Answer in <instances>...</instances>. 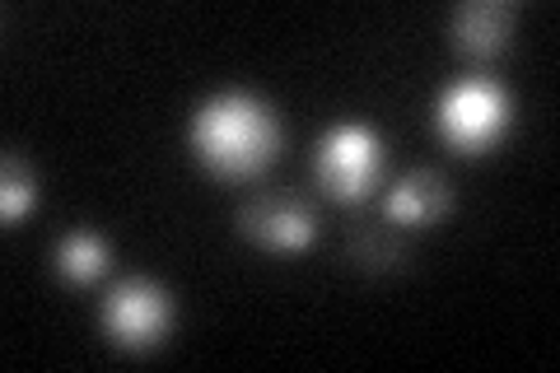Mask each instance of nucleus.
<instances>
[{
  "mask_svg": "<svg viewBox=\"0 0 560 373\" xmlns=\"http://www.w3.org/2000/svg\"><path fill=\"white\" fill-rule=\"evenodd\" d=\"M187 145L220 183H248L280 154V117L248 89H224L191 113Z\"/></svg>",
  "mask_w": 560,
  "mask_h": 373,
  "instance_id": "f257e3e1",
  "label": "nucleus"
},
{
  "mask_svg": "<svg viewBox=\"0 0 560 373\" xmlns=\"http://www.w3.org/2000/svg\"><path fill=\"white\" fill-rule=\"evenodd\" d=\"M514 98L495 75H463L440 89L434 98V131L448 150L481 154L510 131Z\"/></svg>",
  "mask_w": 560,
  "mask_h": 373,
  "instance_id": "f03ea898",
  "label": "nucleus"
},
{
  "mask_svg": "<svg viewBox=\"0 0 560 373\" xmlns=\"http://www.w3.org/2000/svg\"><path fill=\"white\" fill-rule=\"evenodd\" d=\"M313 173H318V187L331 201L355 206L378 187L383 177V140L374 127L364 121H337L323 140L318 154H313Z\"/></svg>",
  "mask_w": 560,
  "mask_h": 373,
  "instance_id": "7ed1b4c3",
  "label": "nucleus"
},
{
  "mask_svg": "<svg viewBox=\"0 0 560 373\" xmlns=\"http://www.w3.org/2000/svg\"><path fill=\"white\" fill-rule=\"evenodd\" d=\"M98 327L121 350H150L173 327V294L164 285H154L150 276H127L103 294Z\"/></svg>",
  "mask_w": 560,
  "mask_h": 373,
  "instance_id": "20e7f679",
  "label": "nucleus"
},
{
  "mask_svg": "<svg viewBox=\"0 0 560 373\" xmlns=\"http://www.w3.org/2000/svg\"><path fill=\"white\" fill-rule=\"evenodd\" d=\"M238 229H243V238H253L267 253H300L318 234V220L290 191H261V197H253L238 210Z\"/></svg>",
  "mask_w": 560,
  "mask_h": 373,
  "instance_id": "39448f33",
  "label": "nucleus"
},
{
  "mask_svg": "<svg viewBox=\"0 0 560 373\" xmlns=\"http://www.w3.org/2000/svg\"><path fill=\"white\" fill-rule=\"evenodd\" d=\"M453 206V191L444 183V173L434 168H411L401 173L393 191L383 197V210H388V220L401 224V229H420V224H440Z\"/></svg>",
  "mask_w": 560,
  "mask_h": 373,
  "instance_id": "423d86ee",
  "label": "nucleus"
},
{
  "mask_svg": "<svg viewBox=\"0 0 560 373\" xmlns=\"http://www.w3.org/2000/svg\"><path fill=\"white\" fill-rule=\"evenodd\" d=\"M514 38V5L510 0H467L453 10V43L471 57H500Z\"/></svg>",
  "mask_w": 560,
  "mask_h": 373,
  "instance_id": "0eeeda50",
  "label": "nucleus"
},
{
  "mask_svg": "<svg viewBox=\"0 0 560 373\" xmlns=\"http://www.w3.org/2000/svg\"><path fill=\"white\" fill-rule=\"evenodd\" d=\"M57 271L70 285H90L108 271V238L94 234V229H70L57 243Z\"/></svg>",
  "mask_w": 560,
  "mask_h": 373,
  "instance_id": "6e6552de",
  "label": "nucleus"
},
{
  "mask_svg": "<svg viewBox=\"0 0 560 373\" xmlns=\"http://www.w3.org/2000/svg\"><path fill=\"white\" fill-rule=\"evenodd\" d=\"M346 257L360 266V271H397L401 257H407V243H401L397 229L388 224H364L346 238Z\"/></svg>",
  "mask_w": 560,
  "mask_h": 373,
  "instance_id": "1a4fd4ad",
  "label": "nucleus"
},
{
  "mask_svg": "<svg viewBox=\"0 0 560 373\" xmlns=\"http://www.w3.org/2000/svg\"><path fill=\"white\" fill-rule=\"evenodd\" d=\"M33 201H38V177L10 150L5 164H0V215H5V224H20L33 210Z\"/></svg>",
  "mask_w": 560,
  "mask_h": 373,
  "instance_id": "9d476101",
  "label": "nucleus"
}]
</instances>
